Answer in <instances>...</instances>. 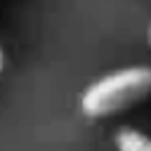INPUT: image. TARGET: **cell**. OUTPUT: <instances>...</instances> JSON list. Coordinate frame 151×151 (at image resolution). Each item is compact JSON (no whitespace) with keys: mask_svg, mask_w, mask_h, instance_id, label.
<instances>
[{"mask_svg":"<svg viewBox=\"0 0 151 151\" xmlns=\"http://www.w3.org/2000/svg\"><path fill=\"white\" fill-rule=\"evenodd\" d=\"M151 97V66L130 64L92 80L78 99L80 113L90 120L120 116Z\"/></svg>","mask_w":151,"mask_h":151,"instance_id":"6da1fadb","label":"cell"},{"mask_svg":"<svg viewBox=\"0 0 151 151\" xmlns=\"http://www.w3.org/2000/svg\"><path fill=\"white\" fill-rule=\"evenodd\" d=\"M113 146L116 151H151V134L139 127L123 125L113 134Z\"/></svg>","mask_w":151,"mask_h":151,"instance_id":"7a4b0ae2","label":"cell"},{"mask_svg":"<svg viewBox=\"0 0 151 151\" xmlns=\"http://www.w3.org/2000/svg\"><path fill=\"white\" fill-rule=\"evenodd\" d=\"M5 68H7V54H5V47L0 42V76L5 73Z\"/></svg>","mask_w":151,"mask_h":151,"instance_id":"3957f363","label":"cell"},{"mask_svg":"<svg viewBox=\"0 0 151 151\" xmlns=\"http://www.w3.org/2000/svg\"><path fill=\"white\" fill-rule=\"evenodd\" d=\"M146 40H149V47H151V24H149V28H146Z\"/></svg>","mask_w":151,"mask_h":151,"instance_id":"277c9868","label":"cell"}]
</instances>
